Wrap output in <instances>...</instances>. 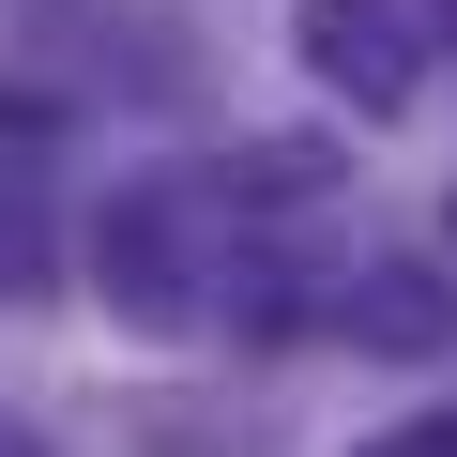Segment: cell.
I'll return each mask as SVG.
<instances>
[{
    "label": "cell",
    "instance_id": "obj_1",
    "mask_svg": "<svg viewBox=\"0 0 457 457\" xmlns=\"http://www.w3.org/2000/svg\"><path fill=\"white\" fill-rule=\"evenodd\" d=\"M305 62H320L366 122H396L411 77H427V62H411V0H305Z\"/></svg>",
    "mask_w": 457,
    "mask_h": 457
},
{
    "label": "cell",
    "instance_id": "obj_2",
    "mask_svg": "<svg viewBox=\"0 0 457 457\" xmlns=\"http://www.w3.org/2000/svg\"><path fill=\"white\" fill-rule=\"evenodd\" d=\"M351 336L396 351V366H442V351H457V290H442L427 260H381V275L351 290Z\"/></svg>",
    "mask_w": 457,
    "mask_h": 457
},
{
    "label": "cell",
    "instance_id": "obj_3",
    "mask_svg": "<svg viewBox=\"0 0 457 457\" xmlns=\"http://www.w3.org/2000/svg\"><path fill=\"white\" fill-rule=\"evenodd\" d=\"M228 198H275V213H290V198H320V137H260L245 168H228Z\"/></svg>",
    "mask_w": 457,
    "mask_h": 457
},
{
    "label": "cell",
    "instance_id": "obj_4",
    "mask_svg": "<svg viewBox=\"0 0 457 457\" xmlns=\"http://www.w3.org/2000/svg\"><path fill=\"white\" fill-rule=\"evenodd\" d=\"M46 260H62L46 245V198H0V290H46Z\"/></svg>",
    "mask_w": 457,
    "mask_h": 457
},
{
    "label": "cell",
    "instance_id": "obj_5",
    "mask_svg": "<svg viewBox=\"0 0 457 457\" xmlns=\"http://www.w3.org/2000/svg\"><path fill=\"white\" fill-rule=\"evenodd\" d=\"M366 457H457V411H411V427H381Z\"/></svg>",
    "mask_w": 457,
    "mask_h": 457
},
{
    "label": "cell",
    "instance_id": "obj_6",
    "mask_svg": "<svg viewBox=\"0 0 457 457\" xmlns=\"http://www.w3.org/2000/svg\"><path fill=\"white\" fill-rule=\"evenodd\" d=\"M0 122H16V137H46V122H62V107H46V92H0Z\"/></svg>",
    "mask_w": 457,
    "mask_h": 457
},
{
    "label": "cell",
    "instance_id": "obj_7",
    "mask_svg": "<svg viewBox=\"0 0 457 457\" xmlns=\"http://www.w3.org/2000/svg\"><path fill=\"white\" fill-rule=\"evenodd\" d=\"M427 16H442V46H457V0H427Z\"/></svg>",
    "mask_w": 457,
    "mask_h": 457
}]
</instances>
